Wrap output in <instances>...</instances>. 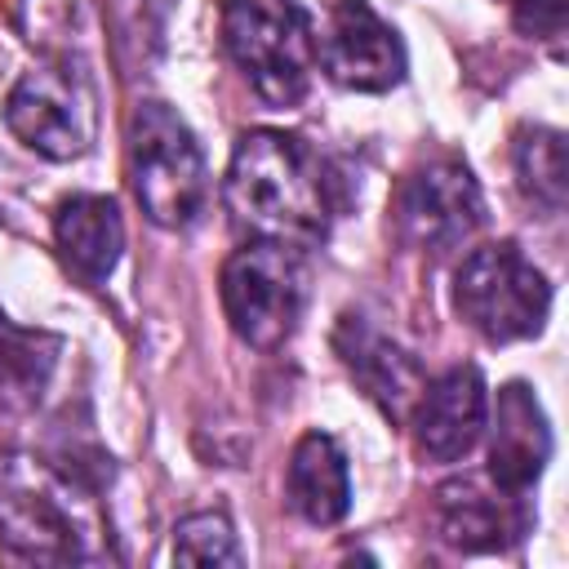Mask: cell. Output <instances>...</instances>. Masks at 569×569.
I'll list each match as a JSON object with an SVG mask.
<instances>
[{"mask_svg":"<svg viewBox=\"0 0 569 569\" xmlns=\"http://www.w3.org/2000/svg\"><path fill=\"white\" fill-rule=\"evenodd\" d=\"M0 547L31 565L111 560L98 485L31 449H0Z\"/></svg>","mask_w":569,"mask_h":569,"instance_id":"cell-1","label":"cell"},{"mask_svg":"<svg viewBox=\"0 0 569 569\" xmlns=\"http://www.w3.org/2000/svg\"><path fill=\"white\" fill-rule=\"evenodd\" d=\"M222 196L244 231L293 249L320 244L333 222V182L325 160L284 129H249L236 142Z\"/></svg>","mask_w":569,"mask_h":569,"instance_id":"cell-2","label":"cell"},{"mask_svg":"<svg viewBox=\"0 0 569 569\" xmlns=\"http://www.w3.org/2000/svg\"><path fill=\"white\" fill-rule=\"evenodd\" d=\"M129 182L156 227H191L209 200V169L187 120L164 102H138L129 116Z\"/></svg>","mask_w":569,"mask_h":569,"instance_id":"cell-3","label":"cell"},{"mask_svg":"<svg viewBox=\"0 0 569 569\" xmlns=\"http://www.w3.org/2000/svg\"><path fill=\"white\" fill-rule=\"evenodd\" d=\"M307 262L302 249L280 240H253L222 267V311L231 333L253 351H276L302 320Z\"/></svg>","mask_w":569,"mask_h":569,"instance_id":"cell-4","label":"cell"},{"mask_svg":"<svg viewBox=\"0 0 569 569\" xmlns=\"http://www.w3.org/2000/svg\"><path fill=\"white\" fill-rule=\"evenodd\" d=\"M453 307L480 338L520 342L547 325L551 284L511 240H502L462 258L453 271Z\"/></svg>","mask_w":569,"mask_h":569,"instance_id":"cell-5","label":"cell"},{"mask_svg":"<svg viewBox=\"0 0 569 569\" xmlns=\"http://www.w3.org/2000/svg\"><path fill=\"white\" fill-rule=\"evenodd\" d=\"M4 120H9L13 138L44 160L84 156L98 133V98H93L89 71L71 58L36 62L9 89Z\"/></svg>","mask_w":569,"mask_h":569,"instance_id":"cell-6","label":"cell"},{"mask_svg":"<svg viewBox=\"0 0 569 569\" xmlns=\"http://www.w3.org/2000/svg\"><path fill=\"white\" fill-rule=\"evenodd\" d=\"M222 49L267 107H298L311 76V40L289 4L222 0Z\"/></svg>","mask_w":569,"mask_h":569,"instance_id":"cell-7","label":"cell"},{"mask_svg":"<svg viewBox=\"0 0 569 569\" xmlns=\"http://www.w3.org/2000/svg\"><path fill=\"white\" fill-rule=\"evenodd\" d=\"M311 53L325 76L356 93H382L405 76L400 36L365 4V0H329L316 22H302Z\"/></svg>","mask_w":569,"mask_h":569,"instance_id":"cell-8","label":"cell"},{"mask_svg":"<svg viewBox=\"0 0 569 569\" xmlns=\"http://www.w3.org/2000/svg\"><path fill=\"white\" fill-rule=\"evenodd\" d=\"M391 213H396V227L409 244L431 249V253H449L480 227L485 200H480V187H476L467 164L431 160L400 182Z\"/></svg>","mask_w":569,"mask_h":569,"instance_id":"cell-9","label":"cell"},{"mask_svg":"<svg viewBox=\"0 0 569 569\" xmlns=\"http://www.w3.org/2000/svg\"><path fill=\"white\" fill-rule=\"evenodd\" d=\"M413 440L431 462H458L476 449L489 422V391L476 365H458L427 382L413 400Z\"/></svg>","mask_w":569,"mask_h":569,"instance_id":"cell-10","label":"cell"},{"mask_svg":"<svg viewBox=\"0 0 569 569\" xmlns=\"http://www.w3.org/2000/svg\"><path fill=\"white\" fill-rule=\"evenodd\" d=\"M333 351H338V360L347 365V373L360 382V391H365L391 422H405V418H409V409H413L418 391L427 387V378H422L418 360H413L400 342H391V338H387L382 329H373L365 316L347 311V316L338 320V329H333Z\"/></svg>","mask_w":569,"mask_h":569,"instance_id":"cell-11","label":"cell"},{"mask_svg":"<svg viewBox=\"0 0 569 569\" xmlns=\"http://www.w3.org/2000/svg\"><path fill=\"white\" fill-rule=\"evenodd\" d=\"M489 480L516 498L533 489L551 458V427L538 405V396L525 382H507L498 391L493 427H489Z\"/></svg>","mask_w":569,"mask_h":569,"instance_id":"cell-12","label":"cell"},{"mask_svg":"<svg viewBox=\"0 0 569 569\" xmlns=\"http://www.w3.org/2000/svg\"><path fill=\"white\" fill-rule=\"evenodd\" d=\"M436 525L458 551H498L525 533L529 516L525 498L498 489L493 480L462 476L436 489Z\"/></svg>","mask_w":569,"mask_h":569,"instance_id":"cell-13","label":"cell"},{"mask_svg":"<svg viewBox=\"0 0 569 569\" xmlns=\"http://www.w3.org/2000/svg\"><path fill=\"white\" fill-rule=\"evenodd\" d=\"M62 262L84 280H107L124 253V222L111 196H67L53 213Z\"/></svg>","mask_w":569,"mask_h":569,"instance_id":"cell-14","label":"cell"},{"mask_svg":"<svg viewBox=\"0 0 569 569\" xmlns=\"http://www.w3.org/2000/svg\"><path fill=\"white\" fill-rule=\"evenodd\" d=\"M284 489H289V507L307 525H338L351 507V471L342 445L325 431H307L293 445Z\"/></svg>","mask_w":569,"mask_h":569,"instance_id":"cell-15","label":"cell"},{"mask_svg":"<svg viewBox=\"0 0 569 569\" xmlns=\"http://www.w3.org/2000/svg\"><path fill=\"white\" fill-rule=\"evenodd\" d=\"M62 342L44 329H22L0 311V409L27 413L44 400Z\"/></svg>","mask_w":569,"mask_h":569,"instance_id":"cell-16","label":"cell"},{"mask_svg":"<svg viewBox=\"0 0 569 569\" xmlns=\"http://www.w3.org/2000/svg\"><path fill=\"white\" fill-rule=\"evenodd\" d=\"M511 160H516V178H520V191L560 213L565 200H569V156H565V133L551 129V124H525L516 133V147H511Z\"/></svg>","mask_w":569,"mask_h":569,"instance_id":"cell-17","label":"cell"},{"mask_svg":"<svg viewBox=\"0 0 569 569\" xmlns=\"http://www.w3.org/2000/svg\"><path fill=\"white\" fill-rule=\"evenodd\" d=\"M173 560L178 565H240L244 556L222 511H196L173 529Z\"/></svg>","mask_w":569,"mask_h":569,"instance_id":"cell-18","label":"cell"},{"mask_svg":"<svg viewBox=\"0 0 569 569\" xmlns=\"http://www.w3.org/2000/svg\"><path fill=\"white\" fill-rule=\"evenodd\" d=\"M516 27L529 36H560L569 18V0H516Z\"/></svg>","mask_w":569,"mask_h":569,"instance_id":"cell-19","label":"cell"}]
</instances>
